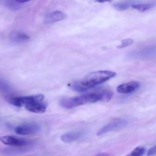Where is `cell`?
I'll return each instance as SVG.
<instances>
[{
	"label": "cell",
	"instance_id": "6da1fadb",
	"mask_svg": "<svg viewBox=\"0 0 156 156\" xmlns=\"http://www.w3.org/2000/svg\"><path fill=\"white\" fill-rule=\"evenodd\" d=\"M113 95V93L111 91L105 90L74 97L64 98L60 100L59 104L64 108H73L87 104L96 103L98 101H109Z\"/></svg>",
	"mask_w": 156,
	"mask_h": 156
},
{
	"label": "cell",
	"instance_id": "7a4b0ae2",
	"mask_svg": "<svg viewBox=\"0 0 156 156\" xmlns=\"http://www.w3.org/2000/svg\"><path fill=\"white\" fill-rule=\"evenodd\" d=\"M44 96L43 94L27 96L16 97L14 102L19 107L24 106L27 110L33 113L42 114L44 113L47 105L43 102Z\"/></svg>",
	"mask_w": 156,
	"mask_h": 156
},
{
	"label": "cell",
	"instance_id": "3957f363",
	"mask_svg": "<svg viewBox=\"0 0 156 156\" xmlns=\"http://www.w3.org/2000/svg\"><path fill=\"white\" fill-rule=\"evenodd\" d=\"M116 75V73L112 71H97L90 73L79 82L87 89H92L115 77Z\"/></svg>",
	"mask_w": 156,
	"mask_h": 156
},
{
	"label": "cell",
	"instance_id": "277c9868",
	"mask_svg": "<svg viewBox=\"0 0 156 156\" xmlns=\"http://www.w3.org/2000/svg\"><path fill=\"white\" fill-rule=\"evenodd\" d=\"M128 121L125 119H118L113 120L100 129L97 132V136H101L108 132L117 130L127 125Z\"/></svg>",
	"mask_w": 156,
	"mask_h": 156
},
{
	"label": "cell",
	"instance_id": "5b68a950",
	"mask_svg": "<svg viewBox=\"0 0 156 156\" xmlns=\"http://www.w3.org/2000/svg\"><path fill=\"white\" fill-rule=\"evenodd\" d=\"M40 130L41 127L37 124H26L16 127L15 129V132L18 135L27 136L38 133Z\"/></svg>",
	"mask_w": 156,
	"mask_h": 156
},
{
	"label": "cell",
	"instance_id": "8992f818",
	"mask_svg": "<svg viewBox=\"0 0 156 156\" xmlns=\"http://www.w3.org/2000/svg\"><path fill=\"white\" fill-rule=\"evenodd\" d=\"M0 141L5 145H9L13 147H23L28 146L29 142L22 139L18 138L12 136H3L0 137Z\"/></svg>",
	"mask_w": 156,
	"mask_h": 156
},
{
	"label": "cell",
	"instance_id": "52a82bcc",
	"mask_svg": "<svg viewBox=\"0 0 156 156\" xmlns=\"http://www.w3.org/2000/svg\"><path fill=\"white\" fill-rule=\"evenodd\" d=\"M140 83L139 82L131 81L118 86L117 91L120 94H130L137 90L140 87Z\"/></svg>",
	"mask_w": 156,
	"mask_h": 156
},
{
	"label": "cell",
	"instance_id": "ba28073f",
	"mask_svg": "<svg viewBox=\"0 0 156 156\" xmlns=\"http://www.w3.org/2000/svg\"><path fill=\"white\" fill-rule=\"evenodd\" d=\"M84 135V132L82 130L70 131L64 134L61 136V140L63 142L71 143L82 137Z\"/></svg>",
	"mask_w": 156,
	"mask_h": 156
},
{
	"label": "cell",
	"instance_id": "9c48e42d",
	"mask_svg": "<svg viewBox=\"0 0 156 156\" xmlns=\"http://www.w3.org/2000/svg\"><path fill=\"white\" fill-rule=\"evenodd\" d=\"M67 15L62 12H53L47 15L45 19V22L46 23H53L64 20L66 19Z\"/></svg>",
	"mask_w": 156,
	"mask_h": 156
},
{
	"label": "cell",
	"instance_id": "30bf717a",
	"mask_svg": "<svg viewBox=\"0 0 156 156\" xmlns=\"http://www.w3.org/2000/svg\"><path fill=\"white\" fill-rule=\"evenodd\" d=\"M12 40L16 42L24 41L30 39V37L25 34L20 32H15L12 34L11 36Z\"/></svg>",
	"mask_w": 156,
	"mask_h": 156
},
{
	"label": "cell",
	"instance_id": "8fae6325",
	"mask_svg": "<svg viewBox=\"0 0 156 156\" xmlns=\"http://www.w3.org/2000/svg\"><path fill=\"white\" fill-rule=\"evenodd\" d=\"M155 3H147V4H132L131 7L140 12H144L151 8L155 7Z\"/></svg>",
	"mask_w": 156,
	"mask_h": 156
},
{
	"label": "cell",
	"instance_id": "7c38bea8",
	"mask_svg": "<svg viewBox=\"0 0 156 156\" xmlns=\"http://www.w3.org/2000/svg\"><path fill=\"white\" fill-rule=\"evenodd\" d=\"M130 3L128 2H118L114 3L113 7L116 10L118 11H124L129 9Z\"/></svg>",
	"mask_w": 156,
	"mask_h": 156
},
{
	"label": "cell",
	"instance_id": "4fadbf2b",
	"mask_svg": "<svg viewBox=\"0 0 156 156\" xmlns=\"http://www.w3.org/2000/svg\"><path fill=\"white\" fill-rule=\"evenodd\" d=\"M70 88L74 91L79 92H85L88 90L87 88L82 86L79 82H76L69 85Z\"/></svg>",
	"mask_w": 156,
	"mask_h": 156
},
{
	"label": "cell",
	"instance_id": "5bb4252c",
	"mask_svg": "<svg viewBox=\"0 0 156 156\" xmlns=\"http://www.w3.org/2000/svg\"><path fill=\"white\" fill-rule=\"evenodd\" d=\"M146 152V149L143 147H138L134 149L128 156H141L144 155Z\"/></svg>",
	"mask_w": 156,
	"mask_h": 156
},
{
	"label": "cell",
	"instance_id": "9a60e30c",
	"mask_svg": "<svg viewBox=\"0 0 156 156\" xmlns=\"http://www.w3.org/2000/svg\"><path fill=\"white\" fill-rule=\"evenodd\" d=\"M134 41L131 39H127L123 40L121 41V44L117 46V48L118 49H122V48H125V47H128L131 45L133 43Z\"/></svg>",
	"mask_w": 156,
	"mask_h": 156
},
{
	"label": "cell",
	"instance_id": "2e32d148",
	"mask_svg": "<svg viewBox=\"0 0 156 156\" xmlns=\"http://www.w3.org/2000/svg\"><path fill=\"white\" fill-rule=\"evenodd\" d=\"M156 153V147L154 146L148 151L147 152V156H152L155 155Z\"/></svg>",
	"mask_w": 156,
	"mask_h": 156
},
{
	"label": "cell",
	"instance_id": "e0dca14e",
	"mask_svg": "<svg viewBox=\"0 0 156 156\" xmlns=\"http://www.w3.org/2000/svg\"><path fill=\"white\" fill-rule=\"evenodd\" d=\"M95 2L104 3L105 2H111L113 0H94Z\"/></svg>",
	"mask_w": 156,
	"mask_h": 156
},
{
	"label": "cell",
	"instance_id": "ac0fdd59",
	"mask_svg": "<svg viewBox=\"0 0 156 156\" xmlns=\"http://www.w3.org/2000/svg\"><path fill=\"white\" fill-rule=\"evenodd\" d=\"M17 2H19L20 3H23L25 2H28L30 1V0H16Z\"/></svg>",
	"mask_w": 156,
	"mask_h": 156
}]
</instances>
